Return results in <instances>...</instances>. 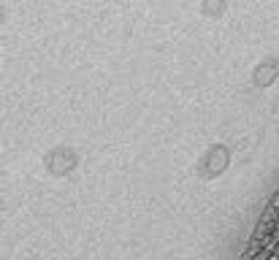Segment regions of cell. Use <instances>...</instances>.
I'll return each mask as SVG.
<instances>
[{
  "label": "cell",
  "mask_w": 279,
  "mask_h": 260,
  "mask_svg": "<svg viewBox=\"0 0 279 260\" xmlns=\"http://www.w3.org/2000/svg\"><path fill=\"white\" fill-rule=\"evenodd\" d=\"M274 260H279V238H276V244H274Z\"/></svg>",
  "instance_id": "6da1fadb"
}]
</instances>
